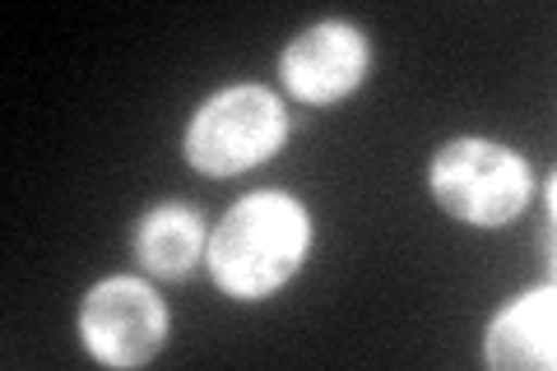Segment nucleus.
<instances>
[{
    "label": "nucleus",
    "instance_id": "f257e3e1",
    "mask_svg": "<svg viewBox=\"0 0 557 371\" xmlns=\"http://www.w3.org/2000/svg\"><path fill=\"white\" fill-rule=\"evenodd\" d=\"M311 256V214L284 190H251L214 223L205 246V270L233 302H265Z\"/></svg>",
    "mask_w": 557,
    "mask_h": 371
},
{
    "label": "nucleus",
    "instance_id": "f03ea898",
    "mask_svg": "<svg viewBox=\"0 0 557 371\" xmlns=\"http://www.w3.org/2000/svg\"><path fill=\"white\" fill-rule=\"evenodd\" d=\"M428 190L456 223L493 233V227H507L525 214L534 196V172L525 153H516L511 145L460 135L432 153Z\"/></svg>",
    "mask_w": 557,
    "mask_h": 371
},
{
    "label": "nucleus",
    "instance_id": "7ed1b4c3",
    "mask_svg": "<svg viewBox=\"0 0 557 371\" xmlns=\"http://www.w3.org/2000/svg\"><path fill=\"white\" fill-rule=\"evenodd\" d=\"M288 145V108L265 84H228L186 121V163L205 176H242Z\"/></svg>",
    "mask_w": 557,
    "mask_h": 371
},
{
    "label": "nucleus",
    "instance_id": "20e7f679",
    "mask_svg": "<svg viewBox=\"0 0 557 371\" xmlns=\"http://www.w3.org/2000/svg\"><path fill=\"white\" fill-rule=\"evenodd\" d=\"M168 302L135 274L102 279L79 307V339L89 348V358L116 371L159 358L168 344Z\"/></svg>",
    "mask_w": 557,
    "mask_h": 371
},
{
    "label": "nucleus",
    "instance_id": "39448f33",
    "mask_svg": "<svg viewBox=\"0 0 557 371\" xmlns=\"http://www.w3.org/2000/svg\"><path fill=\"white\" fill-rule=\"evenodd\" d=\"M372 51L358 24L325 20L311 24L278 51V79L307 108H335L348 94H358L368 79Z\"/></svg>",
    "mask_w": 557,
    "mask_h": 371
},
{
    "label": "nucleus",
    "instance_id": "423d86ee",
    "mask_svg": "<svg viewBox=\"0 0 557 371\" xmlns=\"http://www.w3.org/2000/svg\"><path fill=\"white\" fill-rule=\"evenodd\" d=\"M483 362L493 371H553L557 367V293L530 288L502 307L483 334Z\"/></svg>",
    "mask_w": 557,
    "mask_h": 371
},
{
    "label": "nucleus",
    "instance_id": "0eeeda50",
    "mask_svg": "<svg viewBox=\"0 0 557 371\" xmlns=\"http://www.w3.org/2000/svg\"><path fill=\"white\" fill-rule=\"evenodd\" d=\"M131 246H135V260L145 264L149 274H159V279H186L205 260V246H209L205 219L190 205H182V200L153 205L149 214L135 223Z\"/></svg>",
    "mask_w": 557,
    "mask_h": 371
}]
</instances>
